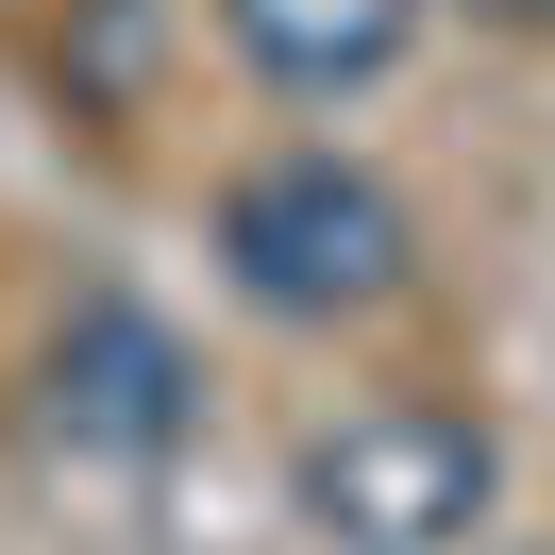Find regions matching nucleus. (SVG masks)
<instances>
[{
    "mask_svg": "<svg viewBox=\"0 0 555 555\" xmlns=\"http://www.w3.org/2000/svg\"><path fill=\"white\" fill-rule=\"evenodd\" d=\"M404 17H421V0H219V35H236L270 85H304V102L371 85L387 51H404Z\"/></svg>",
    "mask_w": 555,
    "mask_h": 555,
    "instance_id": "4",
    "label": "nucleus"
},
{
    "mask_svg": "<svg viewBox=\"0 0 555 555\" xmlns=\"http://www.w3.org/2000/svg\"><path fill=\"white\" fill-rule=\"evenodd\" d=\"M185 404H203V371H185L169 320L85 304L68 337H51V421H68L85 454H169V438H185Z\"/></svg>",
    "mask_w": 555,
    "mask_h": 555,
    "instance_id": "3",
    "label": "nucleus"
},
{
    "mask_svg": "<svg viewBox=\"0 0 555 555\" xmlns=\"http://www.w3.org/2000/svg\"><path fill=\"white\" fill-rule=\"evenodd\" d=\"M488 488H505V454H488V421H454V404H353V421L304 438V505H320V539H353V555L472 539Z\"/></svg>",
    "mask_w": 555,
    "mask_h": 555,
    "instance_id": "2",
    "label": "nucleus"
},
{
    "mask_svg": "<svg viewBox=\"0 0 555 555\" xmlns=\"http://www.w3.org/2000/svg\"><path fill=\"white\" fill-rule=\"evenodd\" d=\"M472 17H521V35H555V0H472Z\"/></svg>",
    "mask_w": 555,
    "mask_h": 555,
    "instance_id": "5",
    "label": "nucleus"
},
{
    "mask_svg": "<svg viewBox=\"0 0 555 555\" xmlns=\"http://www.w3.org/2000/svg\"><path fill=\"white\" fill-rule=\"evenodd\" d=\"M219 270L270 320H371L404 286V203L371 169H337V152H286V169H253L219 203Z\"/></svg>",
    "mask_w": 555,
    "mask_h": 555,
    "instance_id": "1",
    "label": "nucleus"
}]
</instances>
